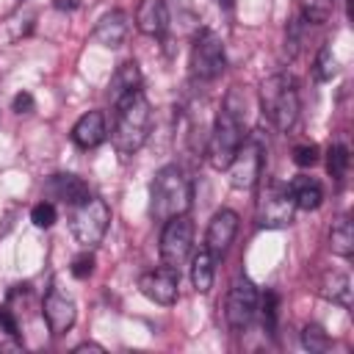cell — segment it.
Segmentation results:
<instances>
[{"mask_svg":"<svg viewBox=\"0 0 354 354\" xmlns=\"http://www.w3.org/2000/svg\"><path fill=\"white\" fill-rule=\"evenodd\" d=\"M241 111H243V102H241L238 91L232 88V91L227 94V100L221 102L216 119H213V127H210V136H207V149H205L207 163H210L213 169H218V171L230 166V160L235 158L238 147H241L243 138H246L243 113H241Z\"/></svg>","mask_w":354,"mask_h":354,"instance_id":"cell-1","label":"cell"},{"mask_svg":"<svg viewBox=\"0 0 354 354\" xmlns=\"http://www.w3.org/2000/svg\"><path fill=\"white\" fill-rule=\"evenodd\" d=\"M152 127V108L144 91H133L122 102H116V124H113V147L122 158L136 155L144 141L149 138Z\"/></svg>","mask_w":354,"mask_h":354,"instance_id":"cell-2","label":"cell"},{"mask_svg":"<svg viewBox=\"0 0 354 354\" xmlns=\"http://www.w3.org/2000/svg\"><path fill=\"white\" fill-rule=\"evenodd\" d=\"M191 199H194L191 180L183 174L180 166L158 169V174L152 177V185H149V216L155 221H166L171 216L188 213Z\"/></svg>","mask_w":354,"mask_h":354,"instance_id":"cell-3","label":"cell"},{"mask_svg":"<svg viewBox=\"0 0 354 354\" xmlns=\"http://www.w3.org/2000/svg\"><path fill=\"white\" fill-rule=\"evenodd\" d=\"M260 108H263V116L279 130V133H288L296 119H299V108H301V100H299V88H296V80L290 75H271L260 83Z\"/></svg>","mask_w":354,"mask_h":354,"instance_id":"cell-4","label":"cell"},{"mask_svg":"<svg viewBox=\"0 0 354 354\" xmlns=\"http://www.w3.org/2000/svg\"><path fill=\"white\" fill-rule=\"evenodd\" d=\"M108 224H111V207L105 205V199L88 194L83 202L72 205L69 230H72V238H75L83 249L97 246V243L105 238Z\"/></svg>","mask_w":354,"mask_h":354,"instance_id":"cell-5","label":"cell"},{"mask_svg":"<svg viewBox=\"0 0 354 354\" xmlns=\"http://www.w3.org/2000/svg\"><path fill=\"white\" fill-rule=\"evenodd\" d=\"M293 213H296V205H293V196H290V188L279 180H268L260 194H257V205H254V218H257V227H266V230H282L293 221Z\"/></svg>","mask_w":354,"mask_h":354,"instance_id":"cell-6","label":"cell"},{"mask_svg":"<svg viewBox=\"0 0 354 354\" xmlns=\"http://www.w3.org/2000/svg\"><path fill=\"white\" fill-rule=\"evenodd\" d=\"M188 64H191V75L196 80H216L227 66L221 36L210 28H199L194 36V44H191Z\"/></svg>","mask_w":354,"mask_h":354,"instance_id":"cell-7","label":"cell"},{"mask_svg":"<svg viewBox=\"0 0 354 354\" xmlns=\"http://www.w3.org/2000/svg\"><path fill=\"white\" fill-rule=\"evenodd\" d=\"M191 246H194V224H191L188 213L166 218L163 230H160V246H158L160 263L166 268L180 271V266L191 257Z\"/></svg>","mask_w":354,"mask_h":354,"instance_id":"cell-8","label":"cell"},{"mask_svg":"<svg viewBox=\"0 0 354 354\" xmlns=\"http://www.w3.org/2000/svg\"><path fill=\"white\" fill-rule=\"evenodd\" d=\"M260 310V293L254 288V282L249 277H238L230 290H227V301H224V318L230 324L232 332H243L252 318Z\"/></svg>","mask_w":354,"mask_h":354,"instance_id":"cell-9","label":"cell"},{"mask_svg":"<svg viewBox=\"0 0 354 354\" xmlns=\"http://www.w3.org/2000/svg\"><path fill=\"white\" fill-rule=\"evenodd\" d=\"M263 158H266V149H263L260 138L246 136L243 144L238 147L235 158H232L230 166H227V171H230V185L238 188V191L254 188L257 180H260V171H263Z\"/></svg>","mask_w":354,"mask_h":354,"instance_id":"cell-10","label":"cell"},{"mask_svg":"<svg viewBox=\"0 0 354 354\" xmlns=\"http://www.w3.org/2000/svg\"><path fill=\"white\" fill-rule=\"evenodd\" d=\"M138 290H141L149 301L169 307V304H174L177 296H180V271L166 268V266H163V268H155V271H147V274L138 277Z\"/></svg>","mask_w":354,"mask_h":354,"instance_id":"cell-11","label":"cell"},{"mask_svg":"<svg viewBox=\"0 0 354 354\" xmlns=\"http://www.w3.org/2000/svg\"><path fill=\"white\" fill-rule=\"evenodd\" d=\"M41 315H44V324L50 329V335H66L77 318V310H75V301L61 293L58 288H50V293L44 296L41 301Z\"/></svg>","mask_w":354,"mask_h":354,"instance_id":"cell-12","label":"cell"},{"mask_svg":"<svg viewBox=\"0 0 354 354\" xmlns=\"http://www.w3.org/2000/svg\"><path fill=\"white\" fill-rule=\"evenodd\" d=\"M235 232H238V213L230 210V207H221L218 213H213L210 224H207V232H205V249L218 260L227 254V249L232 246L235 241Z\"/></svg>","mask_w":354,"mask_h":354,"instance_id":"cell-13","label":"cell"},{"mask_svg":"<svg viewBox=\"0 0 354 354\" xmlns=\"http://www.w3.org/2000/svg\"><path fill=\"white\" fill-rule=\"evenodd\" d=\"M105 133H108V127H105V113H102V111H88V113H83V116L75 122V127H72V141H75V147H80V149H94V147H100V144L105 141Z\"/></svg>","mask_w":354,"mask_h":354,"instance_id":"cell-14","label":"cell"},{"mask_svg":"<svg viewBox=\"0 0 354 354\" xmlns=\"http://www.w3.org/2000/svg\"><path fill=\"white\" fill-rule=\"evenodd\" d=\"M136 28L144 36H160L169 28L166 0H141L136 8Z\"/></svg>","mask_w":354,"mask_h":354,"instance_id":"cell-15","label":"cell"},{"mask_svg":"<svg viewBox=\"0 0 354 354\" xmlns=\"http://www.w3.org/2000/svg\"><path fill=\"white\" fill-rule=\"evenodd\" d=\"M124 36H127V14L119 11V8L102 14L100 22L94 25V39L102 47H111L113 50V47H119L124 41Z\"/></svg>","mask_w":354,"mask_h":354,"instance_id":"cell-16","label":"cell"},{"mask_svg":"<svg viewBox=\"0 0 354 354\" xmlns=\"http://www.w3.org/2000/svg\"><path fill=\"white\" fill-rule=\"evenodd\" d=\"M138 88H141V69H138V64H136V61L119 64L116 72H113V77H111V83H108V97H111V102L116 105V102H122L124 97H130L133 91H138Z\"/></svg>","mask_w":354,"mask_h":354,"instance_id":"cell-17","label":"cell"},{"mask_svg":"<svg viewBox=\"0 0 354 354\" xmlns=\"http://www.w3.org/2000/svg\"><path fill=\"white\" fill-rule=\"evenodd\" d=\"M47 194L72 207V205H77L88 196V185L77 174H53L50 183H47Z\"/></svg>","mask_w":354,"mask_h":354,"instance_id":"cell-18","label":"cell"},{"mask_svg":"<svg viewBox=\"0 0 354 354\" xmlns=\"http://www.w3.org/2000/svg\"><path fill=\"white\" fill-rule=\"evenodd\" d=\"M288 188H290L293 205H296L299 210H315V207H321V202H324V188H321V183H318L315 177L299 174V177H293V183H290Z\"/></svg>","mask_w":354,"mask_h":354,"instance_id":"cell-19","label":"cell"},{"mask_svg":"<svg viewBox=\"0 0 354 354\" xmlns=\"http://www.w3.org/2000/svg\"><path fill=\"white\" fill-rule=\"evenodd\" d=\"M213 266H216V257L205 246L199 252H194V257H191V282L199 293H207L213 288Z\"/></svg>","mask_w":354,"mask_h":354,"instance_id":"cell-20","label":"cell"},{"mask_svg":"<svg viewBox=\"0 0 354 354\" xmlns=\"http://www.w3.org/2000/svg\"><path fill=\"white\" fill-rule=\"evenodd\" d=\"M329 246H332L335 254L351 257V252H354V227H351L348 216H340L332 224V230H329Z\"/></svg>","mask_w":354,"mask_h":354,"instance_id":"cell-21","label":"cell"},{"mask_svg":"<svg viewBox=\"0 0 354 354\" xmlns=\"http://www.w3.org/2000/svg\"><path fill=\"white\" fill-rule=\"evenodd\" d=\"M321 293H324L326 299H332V301L348 307V301H351V282H348V277H346L343 271H329V274H324Z\"/></svg>","mask_w":354,"mask_h":354,"instance_id":"cell-22","label":"cell"},{"mask_svg":"<svg viewBox=\"0 0 354 354\" xmlns=\"http://www.w3.org/2000/svg\"><path fill=\"white\" fill-rule=\"evenodd\" d=\"M313 75H315L321 83H324V80H332V77L337 75V58H335V53H332L329 44H324V47L318 50L315 64H313Z\"/></svg>","mask_w":354,"mask_h":354,"instance_id":"cell-23","label":"cell"},{"mask_svg":"<svg viewBox=\"0 0 354 354\" xmlns=\"http://www.w3.org/2000/svg\"><path fill=\"white\" fill-rule=\"evenodd\" d=\"M326 171H329V177H332L335 183H340V180L346 177V171H348V149H346L343 144L329 147V155H326Z\"/></svg>","mask_w":354,"mask_h":354,"instance_id":"cell-24","label":"cell"},{"mask_svg":"<svg viewBox=\"0 0 354 354\" xmlns=\"http://www.w3.org/2000/svg\"><path fill=\"white\" fill-rule=\"evenodd\" d=\"M301 343H304V348H310V351H326L329 348V335L318 326V324H307L304 329H301Z\"/></svg>","mask_w":354,"mask_h":354,"instance_id":"cell-25","label":"cell"},{"mask_svg":"<svg viewBox=\"0 0 354 354\" xmlns=\"http://www.w3.org/2000/svg\"><path fill=\"white\" fill-rule=\"evenodd\" d=\"M55 218H58V213H55V205L53 202H36L33 207H30V221H33V227H39V230H47V227H53L55 224Z\"/></svg>","mask_w":354,"mask_h":354,"instance_id":"cell-26","label":"cell"},{"mask_svg":"<svg viewBox=\"0 0 354 354\" xmlns=\"http://www.w3.org/2000/svg\"><path fill=\"white\" fill-rule=\"evenodd\" d=\"M301 3V14H304V19H310V22H324L326 17H329V11H332V0H299Z\"/></svg>","mask_w":354,"mask_h":354,"instance_id":"cell-27","label":"cell"},{"mask_svg":"<svg viewBox=\"0 0 354 354\" xmlns=\"http://www.w3.org/2000/svg\"><path fill=\"white\" fill-rule=\"evenodd\" d=\"M277 304H279L277 293L268 290V293L263 296V326H266L268 335H274V329H277Z\"/></svg>","mask_w":354,"mask_h":354,"instance_id":"cell-28","label":"cell"},{"mask_svg":"<svg viewBox=\"0 0 354 354\" xmlns=\"http://www.w3.org/2000/svg\"><path fill=\"white\" fill-rule=\"evenodd\" d=\"M293 163L307 169V166H315L318 163V147L315 144H299L293 147Z\"/></svg>","mask_w":354,"mask_h":354,"instance_id":"cell-29","label":"cell"},{"mask_svg":"<svg viewBox=\"0 0 354 354\" xmlns=\"http://www.w3.org/2000/svg\"><path fill=\"white\" fill-rule=\"evenodd\" d=\"M69 271H72V277H75V279H86V277H91V271H94V254H91V252L77 254V257L72 260Z\"/></svg>","mask_w":354,"mask_h":354,"instance_id":"cell-30","label":"cell"},{"mask_svg":"<svg viewBox=\"0 0 354 354\" xmlns=\"http://www.w3.org/2000/svg\"><path fill=\"white\" fill-rule=\"evenodd\" d=\"M0 332H3V335H8V337H19L17 315H14L8 307H0Z\"/></svg>","mask_w":354,"mask_h":354,"instance_id":"cell-31","label":"cell"},{"mask_svg":"<svg viewBox=\"0 0 354 354\" xmlns=\"http://www.w3.org/2000/svg\"><path fill=\"white\" fill-rule=\"evenodd\" d=\"M11 108H14L17 113H30V111L36 108V102H33V94H30V91H19V94L11 100Z\"/></svg>","mask_w":354,"mask_h":354,"instance_id":"cell-32","label":"cell"},{"mask_svg":"<svg viewBox=\"0 0 354 354\" xmlns=\"http://www.w3.org/2000/svg\"><path fill=\"white\" fill-rule=\"evenodd\" d=\"M86 351H100L102 354L105 348L100 343H80V346H75V354H86Z\"/></svg>","mask_w":354,"mask_h":354,"instance_id":"cell-33","label":"cell"},{"mask_svg":"<svg viewBox=\"0 0 354 354\" xmlns=\"http://www.w3.org/2000/svg\"><path fill=\"white\" fill-rule=\"evenodd\" d=\"M53 6L58 11H75L77 8V0H53Z\"/></svg>","mask_w":354,"mask_h":354,"instance_id":"cell-34","label":"cell"},{"mask_svg":"<svg viewBox=\"0 0 354 354\" xmlns=\"http://www.w3.org/2000/svg\"><path fill=\"white\" fill-rule=\"evenodd\" d=\"M218 3H221L224 8H230V6H232V0H218Z\"/></svg>","mask_w":354,"mask_h":354,"instance_id":"cell-35","label":"cell"}]
</instances>
